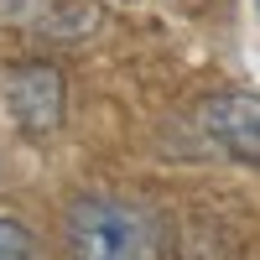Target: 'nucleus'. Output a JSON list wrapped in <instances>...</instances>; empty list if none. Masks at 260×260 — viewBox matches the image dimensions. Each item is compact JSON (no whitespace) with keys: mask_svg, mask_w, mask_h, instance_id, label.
<instances>
[{"mask_svg":"<svg viewBox=\"0 0 260 260\" xmlns=\"http://www.w3.org/2000/svg\"><path fill=\"white\" fill-rule=\"evenodd\" d=\"M203 125L234 161H260V94L229 89L203 104Z\"/></svg>","mask_w":260,"mask_h":260,"instance_id":"nucleus-3","label":"nucleus"},{"mask_svg":"<svg viewBox=\"0 0 260 260\" xmlns=\"http://www.w3.org/2000/svg\"><path fill=\"white\" fill-rule=\"evenodd\" d=\"M156 219L125 198H78L68 208V260H156Z\"/></svg>","mask_w":260,"mask_h":260,"instance_id":"nucleus-1","label":"nucleus"},{"mask_svg":"<svg viewBox=\"0 0 260 260\" xmlns=\"http://www.w3.org/2000/svg\"><path fill=\"white\" fill-rule=\"evenodd\" d=\"M6 99H11V115L16 125L26 130V136H52V130L62 125V73L52 68V62H21V68H11L6 78Z\"/></svg>","mask_w":260,"mask_h":260,"instance_id":"nucleus-2","label":"nucleus"},{"mask_svg":"<svg viewBox=\"0 0 260 260\" xmlns=\"http://www.w3.org/2000/svg\"><path fill=\"white\" fill-rule=\"evenodd\" d=\"M0 260H37V240L26 224L0 219Z\"/></svg>","mask_w":260,"mask_h":260,"instance_id":"nucleus-4","label":"nucleus"}]
</instances>
